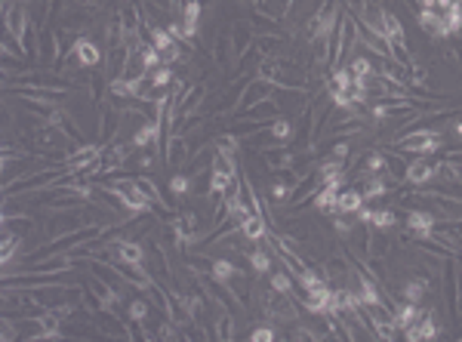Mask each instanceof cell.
<instances>
[{
	"label": "cell",
	"mask_w": 462,
	"mask_h": 342,
	"mask_svg": "<svg viewBox=\"0 0 462 342\" xmlns=\"http://www.w3.org/2000/svg\"><path fill=\"white\" fill-rule=\"evenodd\" d=\"M441 142L444 139H441L438 129H410L407 136L397 139V148H401V151H416V154L431 157L441 148Z\"/></svg>",
	"instance_id": "obj_1"
},
{
	"label": "cell",
	"mask_w": 462,
	"mask_h": 342,
	"mask_svg": "<svg viewBox=\"0 0 462 342\" xmlns=\"http://www.w3.org/2000/svg\"><path fill=\"white\" fill-rule=\"evenodd\" d=\"M272 92H274V83H272V80H262V78L249 80L247 90L240 92V102H237V111H235V114L244 117L253 105H259V102H265V99H272Z\"/></svg>",
	"instance_id": "obj_2"
},
{
	"label": "cell",
	"mask_w": 462,
	"mask_h": 342,
	"mask_svg": "<svg viewBox=\"0 0 462 342\" xmlns=\"http://www.w3.org/2000/svg\"><path fill=\"white\" fill-rule=\"evenodd\" d=\"M18 87H46V90H74L80 87L77 80H65L59 74H50V71H25L22 78H18Z\"/></svg>",
	"instance_id": "obj_3"
},
{
	"label": "cell",
	"mask_w": 462,
	"mask_h": 342,
	"mask_svg": "<svg viewBox=\"0 0 462 342\" xmlns=\"http://www.w3.org/2000/svg\"><path fill=\"white\" fill-rule=\"evenodd\" d=\"M80 225H90L87 216H83V207L80 210H55V216L50 219V237H62V235H68V231L74 228H80Z\"/></svg>",
	"instance_id": "obj_4"
},
{
	"label": "cell",
	"mask_w": 462,
	"mask_h": 342,
	"mask_svg": "<svg viewBox=\"0 0 462 342\" xmlns=\"http://www.w3.org/2000/svg\"><path fill=\"white\" fill-rule=\"evenodd\" d=\"M404 179L410 182L413 188H425V185L434 179V161H431V157H425V154L413 157V161L407 164V176H404Z\"/></svg>",
	"instance_id": "obj_5"
},
{
	"label": "cell",
	"mask_w": 462,
	"mask_h": 342,
	"mask_svg": "<svg viewBox=\"0 0 462 342\" xmlns=\"http://www.w3.org/2000/svg\"><path fill=\"white\" fill-rule=\"evenodd\" d=\"M71 55L83 65V68H96V65L105 62V53H102V46L96 41H90V37H77V41H74Z\"/></svg>",
	"instance_id": "obj_6"
},
{
	"label": "cell",
	"mask_w": 462,
	"mask_h": 342,
	"mask_svg": "<svg viewBox=\"0 0 462 342\" xmlns=\"http://www.w3.org/2000/svg\"><path fill=\"white\" fill-rule=\"evenodd\" d=\"M345 250L348 253H355L358 259L364 256V259H370V222H355L351 225V231L345 235Z\"/></svg>",
	"instance_id": "obj_7"
},
{
	"label": "cell",
	"mask_w": 462,
	"mask_h": 342,
	"mask_svg": "<svg viewBox=\"0 0 462 342\" xmlns=\"http://www.w3.org/2000/svg\"><path fill=\"white\" fill-rule=\"evenodd\" d=\"M120 120H124V111L117 105H105L102 108V117H99V145H108L114 142V136L120 133Z\"/></svg>",
	"instance_id": "obj_8"
},
{
	"label": "cell",
	"mask_w": 462,
	"mask_h": 342,
	"mask_svg": "<svg viewBox=\"0 0 462 342\" xmlns=\"http://www.w3.org/2000/svg\"><path fill=\"white\" fill-rule=\"evenodd\" d=\"M127 55H129V46H108L105 50V80H117L124 78V68H127Z\"/></svg>",
	"instance_id": "obj_9"
},
{
	"label": "cell",
	"mask_w": 462,
	"mask_h": 342,
	"mask_svg": "<svg viewBox=\"0 0 462 342\" xmlns=\"http://www.w3.org/2000/svg\"><path fill=\"white\" fill-rule=\"evenodd\" d=\"M124 262V265H145L148 262V253L142 250V244L133 237H127V240H117V265Z\"/></svg>",
	"instance_id": "obj_10"
},
{
	"label": "cell",
	"mask_w": 462,
	"mask_h": 342,
	"mask_svg": "<svg viewBox=\"0 0 462 342\" xmlns=\"http://www.w3.org/2000/svg\"><path fill=\"white\" fill-rule=\"evenodd\" d=\"M404 222H407V228L413 231L416 237H425V235H431V228H434V213L431 210H410L404 216Z\"/></svg>",
	"instance_id": "obj_11"
},
{
	"label": "cell",
	"mask_w": 462,
	"mask_h": 342,
	"mask_svg": "<svg viewBox=\"0 0 462 342\" xmlns=\"http://www.w3.org/2000/svg\"><path fill=\"white\" fill-rule=\"evenodd\" d=\"M231 46H235V55L240 59V55H244L249 46H256V37H253V25L249 22H237L231 25Z\"/></svg>",
	"instance_id": "obj_12"
},
{
	"label": "cell",
	"mask_w": 462,
	"mask_h": 342,
	"mask_svg": "<svg viewBox=\"0 0 462 342\" xmlns=\"http://www.w3.org/2000/svg\"><path fill=\"white\" fill-rule=\"evenodd\" d=\"M191 157V148H188V139L185 136H173L170 145H166V154H163V164L173 166V170H179V166Z\"/></svg>",
	"instance_id": "obj_13"
},
{
	"label": "cell",
	"mask_w": 462,
	"mask_h": 342,
	"mask_svg": "<svg viewBox=\"0 0 462 342\" xmlns=\"http://www.w3.org/2000/svg\"><path fill=\"white\" fill-rule=\"evenodd\" d=\"M293 148H286V145H272V148H265L262 151V161L268 170H290V164H293Z\"/></svg>",
	"instance_id": "obj_14"
},
{
	"label": "cell",
	"mask_w": 462,
	"mask_h": 342,
	"mask_svg": "<svg viewBox=\"0 0 462 342\" xmlns=\"http://www.w3.org/2000/svg\"><path fill=\"white\" fill-rule=\"evenodd\" d=\"M422 314H425V309H422V302H401V305H397V309H394V324H397V330H407V327H413V324L416 321H419L422 318Z\"/></svg>",
	"instance_id": "obj_15"
},
{
	"label": "cell",
	"mask_w": 462,
	"mask_h": 342,
	"mask_svg": "<svg viewBox=\"0 0 462 342\" xmlns=\"http://www.w3.org/2000/svg\"><path fill=\"white\" fill-rule=\"evenodd\" d=\"M256 9L262 16L268 18H274V22H281V18H286L293 13V6H296V0H253Z\"/></svg>",
	"instance_id": "obj_16"
},
{
	"label": "cell",
	"mask_w": 462,
	"mask_h": 342,
	"mask_svg": "<svg viewBox=\"0 0 462 342\" xmlns=\"http://www.w3.org/2000/svg\"><path fill=\"white\" fill-rule=\"evenodd\" d=\"M200 16H203V4L200 0H185V6H182V28L188 31V37H194L200 31Z\"/></svg>",
	"instance_id": "obj_17"
},
{
	"label": "cell",
	"mask_w": 462,
	"mask_h": 342,
	"mask_svg": "<svg viewBox=\"0 0 462 342\" xmlns=\"http://www.w3.org/2000/svg\"><path fill=\"white\" fill-rule=\"evenodd\" d=\"M213 53H216V65H219V68L231 71V59H237L235 46H231V31H222L216 41H213Z\"/></svg>",
	"instance_id": "obj_18"
},
{
	"label": "cell",
	"mask_w": 462,
	"mask_h": 342,
	"mask_svg": "<svg viewBox=\"0 0 462 342\" xmlns=\"http://www.w3.org/2000/svg\"><path fill=\"white\" fill-rule=\"evenodd\" d=\"M392 253V237L385 228H370V259H388Z\"/></svg>",
	"instance_id": "obj_19"
},
{
	"label": "cell",
	"mask_w": 462,
	"mask_h": 342,
	"mask_svg": "<svg viewBox=\"0 0 462 342\" xmlns=\"http://www.w3.org/2000/svg\"><path fill=\"white\" fill-rule=\"evenodd\" d=\"M429 274H413L410 281L404 284V290H401V296L407 302H422L425 299V293H429Z\"/></svg>",
	"instance_id": "obj_20"
},
{
	"label": "cell",
	"mask_w": 462,
	"mask_h": 342,
	"mask_svg": "<svg viewBox=\"0 0 462 342\" xmlns=\"http://www.w3.org/2000/svg\"><path fill=\"white\" fill-rule=\"evenodd\" d=\"M305 92L308 90H290V87H274V92H272V99L277 102L281 108H290V111H296L305 102Z\"/></svg>",
	"instance_id": "obj_21"
},
{
	"label": "cell",
	"mask_w": 462,
	"mask_h": 342,
	"mask_svg": "<svg viewBox=\"0 0 462 342\" xmlns=\"http://www.w3.org/2000/svg\"><path fill=\"white\" fill-rule=\"evenodd\" d=\"M22 99H34V102H62L65 99V90H46V87H16Z\"/></svg>",
	"instance_id": "obj_22"
},
{
	"label": "cell",
	"mask_w": 462,
	"mask_h": 342,
	"mask_svg": "<svg viewBox=\"0 0 462 342\" xmlns=\"http://www.w3.org/2000/svg\"><path fill=\"white\" fill-rule=\"evenodd\" d=\"M274 117H281V105H277L274 99H265V102H259V105H253L244 117H237V120H274Z\"/></svg>",
	"instance_id": "obj_23"
},
{
	"label": "cell",
	"mask_w": 462,
	"mask_h": 342,
	"mask_svg": "<svg viewBox=\"0 0 462 342\" xmlns=\"http://www.w3.org/2000/svg\"><path fill=\"white\" fill-rule=\"evenodd\" d=\"M407 157H401V154H385V170H382V176L388 179V185H394V182H401L404 176H407Z\"/></svg>",
	"instance_id": "obj_24"
},
{
	"label": "cell",
	"mask_w": 462,
	"mask_h": 342,
	"mask_svg": "<svg viewBox=\"0 0 462 342\" xmlns=\"http://www.w3.org/2000/svg\"><path fill=\"white\" fill-rule=\"evenodd\" d=\"M364 203H367L364 194H360L355 185H351V188H339V213H358Z\"/></svg>",
	"instance_id": "obj_25"
},
{
	"label": "cell",
	"mask_w": 462,
	"mask_h": 342,
	"mask_svg": "<svg viewBox=\"0 0 462 342\" xmlns=\"http://www.w3.org/2000/svg\"><path fill=\"white\" fill-rule=\"evenodd\" d=\"M286 41H290V34H286V37H281V34H262L256 41V46L262 50V55H284Z\"/></svg>",
	"instance_id": "obj_26"
},
{
	"label": "cell",
	"mask_w": 462,
	"mask_h": 342,
	"mask_svg": "<svg viewBox=\"0 0 462 342\" xmlns=\"http://www.w3.org/2000/svg\"><path fill=\"white\" fill-rule=\"evenodd\" d=\"M249 25H253V31H259V34H281V37H286L284 28H277L274 18L262 16V13H259V9H256L253 16H249Z\"/></svg>",
	"instance_id": "obj_27"
},
{
	"label": "cell",
	"mask_w": 462,
	"mask_h": 342,
	"mask_svg": "<svg viewBox=\"0 0 462 342\" xmlns=\"http://www.w3.org/2000/svg\"><path fill=\"white\" fill-rule=\"evenodd\" d=\"M268 284H272L277 293H290V296H296V284H293V274L286 272V268H284V272H272V274H268Z\"/></svg>",
	"instance_id": "obj_28"
},
{
	"label": "cell",
	"mask_w": 462,
	"mask_h": 342,
	"mask_svg": "<svg viewBox=\"0 0 462 342\" xmlns=\"http://www.w3.org/2000/svg\"><path fill=\"white\" fill-rule=\"evenodd\" d=\"M213 145L219 148V151H225V154H235L240 151V139L231 133V129H225V133H216V139H213Z\"/></svg>",
	"instance_id": "obj_29"
},
{
	"label": "cell",
	"mask_w": 462,
	"mask_h": 342,
	"mask_svg": "<svg viewBox=\"0 0 462 342\" xmlns=\"http://www.w3.org/2000/svg\"><path fill=\"white\" fill-rule=\"evenodd\" d=\"M191 191V176L188 173H176L170 179V194L173 201H185V194Z\"/></svg>",
	"instance_id": "obj_30"
},
{
	"label": "cell",
	"mask_w": 462,
	"mask_h": 342,
	"mask_svg": "<svg viewBox=\"0 0 462 342\" xmlns=\"http://www.w3.org/2000/svg\"><path fill=\"white\" fill-rule=\"evenodd\" d=\"M268 127H272V133H274L277 139H281V142H284V139H293V133H296L293 117H274Z\"/></svg>",
	"instance_id": "obj_31"
},
{
	"label": "cell",
	"mask_w": 462,
	"mask_h": 342,
	"mask_svg": "<svg viewBox=\"0 0 462 342\" xmlns=\"http://www.w3.org/2000/svg\"><path fill=\"white\" fill-rule=\"evenodd\" d=\"M370 225L392 231L397 225V210H373V222H370Z\"/></svg>",
	"instance_id": "obj_32"
},
{
	"label": "cell",
	"mask_w": 462,
	"mask_h": 342,
	"mask_svg": "<svg viewBox=\"0 0 462 342\" xmlns=\"http://www.w3.org/2000/svg\"><path fill=\"white\" fill-rule=\"evenodd\" d=\"M247 259H249V262H253V268H256L259 274H268V272H272V256H268L265 250H259V247H256V250H253V253H249Z\"/></svg>",
	"instance_id": "obj_33"
},
{
	"label": "cell",
	"mask_w": 462,
	"mask_h": 342,
	"mask_svg": "<svg viewBox=\"0 0 462 342\" xmlns=\"http://www.w3.org/2000/svg\"><path fill=\"white\" fill-rule=\"evenodd\" d=\"M148 314H151V309H148L145 299H133V302H129V318H133V321H148Z\"/></svg>",
	"instance_id": "obj_34"
},
{
	"label": "cell",
	"mask_w": 462,
	"mask_h": 342,
	"mask_svg": "<svg viewBox=\"0 0 462 342\" xmlns=\"http://www.w3.org/2000/svg\"><path fill=\"white\" fill-rule=\"evenodd\" d=\"M249 339H277V330L274 327H256L249 333Z\"/></svg>",
	"instance_id": "obj_35"
},
{
	"label": "cell",
	"mask_w": 462,
	"mask_h": 342,
	"mask_svg": "<svg viewBox=\"0 0 462 342\" xmlns=\"http://www.w3.org/2000/svg\"><path fill=\"white\" fill-rule=\"evenodd\" d=\"M348 151H351L348 142H333V145H330V154H333V157H339V161H345Z\"/></svg>",
	"instance_id": "obj_36"
},
{
	"label": "cell",
	"mask_w": 462,
	"mask_h": 342,
	"mask_svg": "<svg viewBox=\"0 0 462 342\" xmlns=\"http://www.w3.org/2000/svg\"><path fill=\"white\" fill-rule=\"evenodd\" d=\"M62 6H65V0H50V6H46V18H55L62 13Z\"/></svg>",
	"instance_id": "obj_37"
},
{
	"label": "cell",
	"mask_w": 462,
	"mask_h": 342,
	"mask_svg": "<svg viewBox=\"0 0 462 342\" xmlns=\"http://www.w3.org/2000/svg\"><path fill=\"white\" fill-rule=\"evenodd\" d=\"M71 4H96V0H71Z\"/></svg>",
	"instance_id": "obj_38"
},
{
	"label": "cell",
	"mask_w": 462,
	"mask_h": 342,
	"mask_svg": "<svg viewBox=\"0 0 462 342\" xmlns=\"http://www.w3.org/2000/svg\"><path fill=\"white\" fill-rule=\"evenodd\" d=\"M114 4H129V0H114Z\"/></svg>",
	"instance_id": "obj_39"
},
{
	"label": "cell",
	"mask_w": 462,
	"mask_h": 342,
	"mask_svg": "<svg viewBox=\"0 0 462 342\" xmlns=\"http://www.w3.org/2000/svg\"><path fill=\"white\" fill-rule=\"evenodd\" d=\"M16 4H28V0H16Z\"/></svg>",
	"instance_id": "obj_40"
},
{
	"label": "cell",
	"mask_w": 462,
	"mask_h": 342,
	"mask_svg": "<svg viewBox=\"0 0 462 342\" xmlns=\"http://www.w3.org/2000/svg\"><path fill=\"white\" fill-rule=\"evenodd\" d=\"M459 37H462V28H459Z\"/></svg>",
	"instance_id": "obj_41"
}]
</instances>
